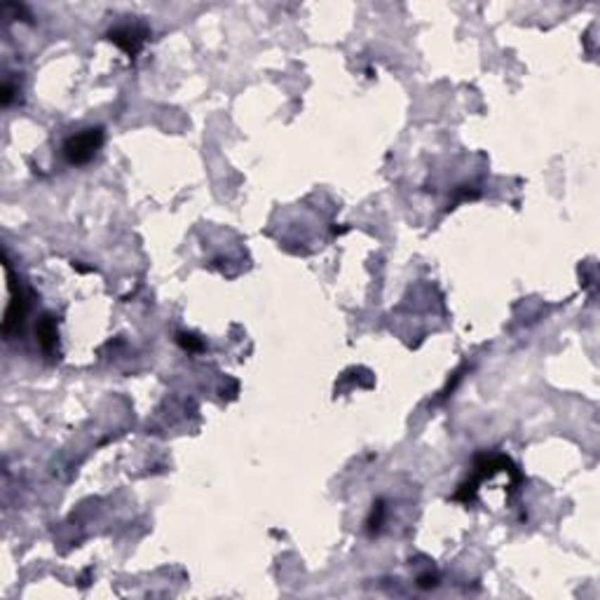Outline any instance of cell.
<instances>
[{
    "label": "cell",
    "mask_w": 600,
    "mask_h": 600,
    "mask_svg": "<svg viewBox=\"0 0 600 600\" xmlns=\"http://www.w3.org/2000/svg\"><path fill=\"white\" fill-rule=\"evenodd\" d=\"M101 130H85L63 144V155H66L70 164H85L96 155V150L101 148Z\"/></svg>",
    "instance_id": "1"
},
{
    "label": "cell",
    "mask_w": 600,
    "mask_h": 600,
    "mask_svg": "<svg viewBox=\"0 0 600 600\" xmlns=\"http://www.w3.org/2000/svg\"><path fill=\"white\" fill-rule=\"evenodd\" d=\"M111 40L123 47L127 54H137L146 40V31H141L137 26H123L111 31Z\"/></svg>",
    "instance_id": "2"
},
{
    "label": "cell",
    "mask_w": 600,
    "mask_h": 600,
    "mask_svg": "<svg viewBox=\"0 0 600 600\" xmlns=\"http://www.w3.org/2000/svg\"><path fill=\"white\" fill-rule=\"evenodd\" d=\"M38 340L45 352H52L56 345V324L52 317H42L38 324Z\"/></svg>",
    "instance_id": "3"
},
{
    "label": "cell",
    "mask_w": 600,
    "mask_h": 600,
    "mask_svg": "<svg viewBox=\"0 0 600 600\" xmlns=\"http://www.w3.org/2000/svg\"><path fill=\"white\" fill-rule=\"evenodd\" d=\"M178 342H181V345H183L185 349H192V352H197V349H202V342L195 340V335H185V333H181V335H178Z\"/></svg>",
    "instance_id": "4"
}]
</instances>
